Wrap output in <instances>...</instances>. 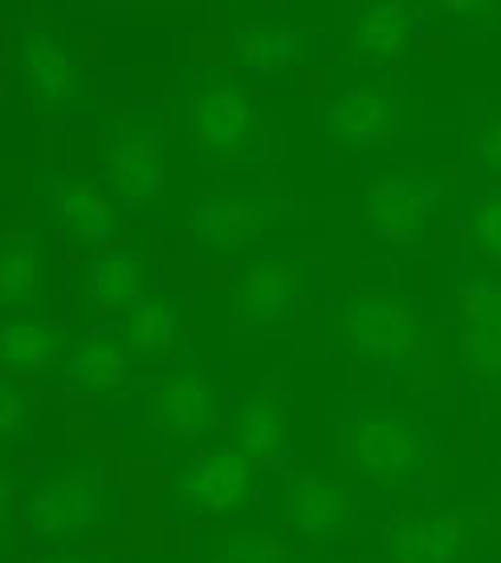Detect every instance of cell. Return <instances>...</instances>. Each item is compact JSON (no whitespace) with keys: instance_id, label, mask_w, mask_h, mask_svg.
Masks as SVG:
<instances>
[{"instance_id":"cell-1","label":"cell","mask_w":501,"mask_h":563,"mask_svg":"<svg viewBox=\"0 0 501 563\" xmlns=\"http://www.w3.org/2000/svg\"><path fill=\"white\" fill-rule=\"evenodd\" d=\"M334 453L350 478L388 494L420 490L436 465L432 433L400 409H350L334 429Z\"/></svg>"},{"instance_id":"cell-2","label":"cell","mask_w":501,"mask_h":563,"mask_svg":"<svg viewBox=\"0 0 501 563\" xmlns=\"http://www.w3.org/2000/svg\"><path fill=\"white\" fill-rule=\"evenodd\" d=\"M307 217V200L290 197L274 184H257V188L216 184V188H204L200 197H192V205L183 209L180 238L188 250H196L209 262H233V257L249 254L265 233L298 225Z\"/></svg>"},{"instance_id":"cell-3","label":"cell","mask_w":501,"mask_h":563,"mask_svg":"<svg viewBox=\"0 0 501 563\" xmlns=\"http://www.w3.org/2000/svg\"><path fill=\"white\" fill-rule=\"evenodd\" d=\"M334 347L350 355L355 364L379 367V372H396V376H412L428 364V327L420 319L412 298L400 290H355L338 307L331 310Z\"/></svg>"},{"instance_id":"cell-4","label":"cell","mask_w":501,"mask_h":563,"mask_svg":"<svg viewBox=\"0 0 501 563\" xmlns=\"http://www.w3.org/2000/svg\"><path fill=\"white\" fill-rule=\"evenodd\" d=\"M453 212V184L420 159H391L367 176L359 192V221L383 250H408Z\"/></svg>"},{"instance_id":"cell-5","label":"cell","mask_w":501,"mask_h":563,"mask_svg":"<svg viewBox=\"0 0 501 563\" xmlns=\"http://www.w3.org/2000/svg\"><path fill=\"white\" fill-rule=\"evenodd\" d=\"M111 503V486L98 462L57 465L21 498V531L29 543L57 551L102 527Z\"/></svg>"},{"instance_id":"cell-6","label":"cell","mask_w":501,"mask_h":563,"mask_svg":"<svg viewBox=\"0 0 501 563\" xmlns=\"http://www.w3.org/2000/svg\"><path fill=\"white\" fill-rule=\"evenodd\" d=\"M183 128L192 152H200L212 164H253L269 152V123L249 90L229 78L209 74L200 78L183 107Z\"/></svg>"},{"instance_id":"cell-7","label":"cell","mask_w":501,"mask_h":563,"mask_svg":"<svg viewBox=\"0 0 501 563\" xmlns=\"http://www.w3.org/2000/svg\"><path fill=\"white\" fill-rule=\"evenodd\" d=\"M253 494H257V465L237 445H209L176 470L167 503L183 522L233 527L253 507Z\"/></svg>"},{"instance_id":"cell-8","label":"cell","mask_w":501,"mask_h":563,"mask_svg":"<svg viewBox=\"0 0 501 563\" xmlns=\"http://www.w3.org/2000/svg\"><path fill=\"white\" fill-rule=\"evenodd\" d=\"M314 262L307 254H257L241 262L229 286V323L237 335H257L293 323L310 298Z\"/></svg>"},{"instance_id":"cell-9","label":"cell","mask_w":501,"mask_h":563,"mask_svg":"<svg viewBox=\"0 0 501 563\" xmlns=\"http://www.w3.org/2000/svg\"><path fill=\"white\" fill-rule=\"evenodd\" d=\"M416 102L404 82H355L322 102L319 131L338 152H371L404 135Z\"/></svg>"},{"instance_id":"cell-10","label":"cell","mask_w":501,"mask_h":563,"mask_svg":"<svg viewBox=\"0 0 501 563\" xmlns=\"http://www.w3.org/2000/svg\"><path fill=\"white\" fill-rule=\"evenodd\" d=\"M164 131L143 119H119L102 131V172L111 197L131 212H147L164 197Z\"/></svg>"},{"instance_id":"cell-11","label":"cell","mask_w":501,"mask_h":563,"mask_svg":"<svg viewBox=\"0 0 501 563\" xmlns=\"http://www.w3.org/2000/svg\"><path fill=\"white\" fill-rule=\"evenodd\" d=\"M331 57V33L290 21H241L229 29V62L249 78H286Z\"/></svg>"},{"instance_id":"cell-12","label":"cell","mask_w":501,"mask_h":563,"mask_svg":"<svg viewBox=\"0 0 501 563\" xmlns=\"http://www.w3.org/2000/svg\"><path fill=\"white\" fill-rule=\"evenodd\" d=\"M143 424L155 441L196 445L221 424V396L200 364L176 367L143 400Z\"/></svg>"},{"instance_id":"cell-13","label":"cell","mask_w":501,"mask_h":563,"mask_svg":"<svg viewBox=\"0 0 501 563\" xmlns=\"http://www.w3.org/2000/svg\"><path fill=\"white\" fill-rule=\"evenodd\" d=\"M457 360L477 388H501V274L493 266L474 269L460 282Z\"/></svg>"},{"instance_id":"cell-14","label":"cell","mask_w":501,"mask_h":563,"mask_svg":"<svg viewBox=\"0 0 501 563\" xmlns=\"http://www.w3.org/2000/svg\"><path fill=\"white\" fill-rule=\"evenodd\" d=\"M9 62L13 78L21 82L25 99L42 111H66L82 95V70L66 45L42 21H21L9 37Z\"/></svg>"},{"instance_id":"cell-15","label":"cell","mask_w":501,"mask_h":563,"mask_svg":"<svg viewBox=\"0 0 501 563\" xmlns=\"http://www.w3.org/2000/svg\"><path fill=\"white\" fill-rule=\"evenodd\" d=\"M428 25L424 4L408 0H367L347 13V33H343V54L355 66L367 70H388L416 54L420 29Z\"/></svg>"},{"instance_id":"cell-16","label":"cell","mask_w":501,"mask_h":563,"mask_svg":"<svg viewBox=\"0 0 501 563\" xmlns=\"http://www.w3.org/2000/svg\"><path fill=\"white\" fill-rule=\"evenodd\" d=\"M119 200L86 180L78 172H54L49 176V217L62 241H70L74 250L86 254H107L123 238V217H119Z\"/></svg>"},{"instance_id":"cell-17","label":"cell","mask_w":501,"mask_h":563,"mask_svg":"<svg viewBox=\"0 0 501 563\" xmlns=\"http://www.w3.org/2000/svg\"><path fill=\"white\" fill-rule=\"evenodd\" d=\"M477 515L465 510H432L404 515L376 531L379 555L388 563H457L477 539Z\"/></svg>"},{"instance_id":"cell-18","label":"cell","mask_w":501,"mask_h":563,"mask_svg":"<svg viewBox=\"0 0 501 563\" xmlns=\"http://www.w3.org/2000/svg\"><path fill=\"white\" fill-rule=\"evenodd\" d=\"M350 522H355V498L343 482L319 478V474H298L286 482L281 527L290 539L307 548H326L347 536Z\"/></svg>"},{"instance_id":"cell-19","label":"cell","mask_w":501,"mask_h":563,"mask_svg":"<svg viewBox=\"0 0 501 563\" xmlns=\"http://www.w3.org/2000/svg\"><path fill=\"white\" fill-rule=\"evenodd\" d=\"M147 295V262L135 245H114L107 254L86 257L78 278V307L90 323L98 319H123Z\"/></svg>"},{"instance_id":"cell-20","label":"cell","mask_w":501,"mask_h":563,"mask_svg":"<svg viewBox=\"0 0 501 563\" xmlns=\"http://www.w3.org/2000/svg\"><path fill=\"white\" fill-rule=\"evenodd\" d=\"M183 335V302L167 290H147V295L119 319V343L126 355L159 364L171 360Z\"/></svg>"},{"instance_id":"cell-21","label":"cell","mask_w":501,"mask_h":563,"mask_svg":"<svg viewBox=\"0 0 501 563\" xmlns=\"http://www.w3.org/2000/svg\"><path fill=\"white\" fill-rule=\"evenodd\" d=\"M229 424H233V437H237V450L253 465H281L290 417H286V405H281L278 380H269L257 393L241 396Z\"/></svg>"},{"instance_id":"cell-22","label":"cell","mask_w":501,"mask_h":563,"mask_svg":"<svg viewBox=\"0 0 501 563\" xmlns=\"http://www.w3.org/2000/svg\"><path fill=\"white\" fill-rule=\"evenodd\" d=\"M74 339L66 327L49 323V319H33V314H9V323L0 331V360H4V376H37V372H57L62 360L70 355Z\"/></svg>"},{"instance_id":"cell-23","label":"cell","mask_w":501,"mask_h":563,"mask_svg":"<svg viewBox=\"0 0 501 563\" xmlns=\"http://www.w3.org/2000/svg\"><path fill=\"white\" fill-rule=\"evenodd\" d=\"M126 360L131 355L123 352L119 335L102 331V327H90L82 339H74L70 355L62 360L57 376L78 396H107L119 393L126 384Z\"/></svg>"},{"instance_id":"cell-24","label":"cell","mask_w":501,"mask_h":563,"mask_svg":"<svg viewBox=\"0 0 501 563\" xmlns=\"http://www.w3.org/2000/svg\"><path fill=\"white\" fill-rule=\"evenodd\" d=\"M0 302H4L9 314H25V310L45 302L42 241L25 225L4 233V250H0Z\"/></svg>"},{"instance_id":"cell-25","label":"cell","mask_w":501,"mask_h":563,"mask_svg":"<svg viewBox=\"0 0 501 563\" xmlns=\"http://www.w3.org/2000/svg\"><path fill=\"white\" fill-rule=\"evenodd\" d=\"M200 563H302V560H298V551L281 536H274V531L249 527V522H233V527H221V531L204 543Z\"/></svg>"},{"instance_id":"cell-26","label":"cell","mask_w":501,"mask_h":563,"mask_svg":"<svg viewBox=\"0 0 501 563\" xmlns=\"http://www.w3.org/2000/svg\"><path fill=\"white\" fill-rule=\"evenodd\" d=\"M460 233L486 266H501V184L465 205Z\"/></svg>"},{"instance_id":"cell-27","label":"cell","mask_w":501,"mask_h":563,"mask_svg":"<svg viewBox=\"0 0 501 563\" xmlns=\"http://www.w3.org/2000/svg\"><path fill=\"white\" fill-rule=\"evenodd\" d=\"M428 25L445 29H498L501 25V0H441V4H424Z\"/></svg>"},{"instance_id":"cell-28","label":"cell","mask_w":501,"mask_h":563,"mask_svg":"<svg viewBox=\"0 0 501 563\" xmlns=\"http://www.w3.org/2000/svg\"><path fill=\"white\" fill-rule=\"evenodd\" d=\"M33 417H37V393H33V384L4 376L0 380V433H4V441H16Z\"/></svg>"},{"instance_id":"cell-29","label":"cell","mask_w":501,"mask_h":563,"mask_svg":"<svg viewBox=\"0 0 501 563\" xmlns=\"http://www.w3.org/2000/svg\"><path fill=\"white\" fill-rule=\"evenodd\" d=\"M469 159L486 176L501 180V107H489V111L477 114L474 131H469Z\"/></svg>"},{"instance_id":"cell-30","label":"cell","mask_w":501,"mask_h":563,"mask_svg":"<svg viewBox=\"0 0 501 563\" xmlns=\"http://www.w3.org/2000/svg\"><path fill=\"white\" fill-rule=\"evenodd\" d=\"M29 563H114L111 555H90V551H45Z\"/></svg>"}]
</instances>
